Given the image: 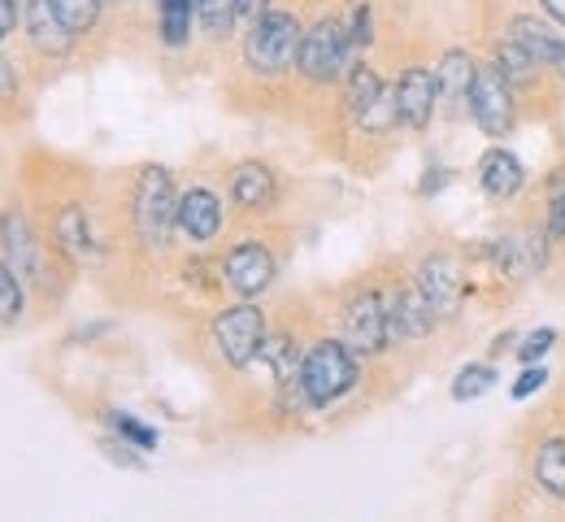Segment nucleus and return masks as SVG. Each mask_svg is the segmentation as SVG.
<instances>
[{
  "label": "nucleus",
  "mask_w": 565,
  "mask_h": 522,
  "mask_svg": "<svg viewBox=\"0 0 565 522\" xmlns=\"http://www.w3.org/2000/svg\"><path fill=\"white\" fill-rule=\"evenodd\" d=\"M226 196L239 214H270L279 205V179L266 161H239L226 179Z\"/></svg>",
  "instance_id": "a211bd4d"
},
{
  "label": "nucleus",
  "mask_w": 565,
  "mask_h": 522,
  "mask_svg": "<svg viewBox=\"0 0 565 522\" xmlns=\"http://www.w3.org/2000/svg\"><path fill=\"white\" fill-rule=\"evenodd\" d=\"M340 322H344V340L353 344L361 358L387 353V288L356 284L353 292L344 297Z\"/></svg>",
  "instance_id": "1a4fd4ad"
},
{
  "label": "nucleus",
  "mask_w": 565,
  "mask_h": 522,
  "mask_svg": "<svg viewBox=\"0 0 565 522\" xmlns=\"http://www.w3.org/2000/svg\"><path fill=\"white\" fill-rule=\"evenodd\" d=\"M275 275H279V257L270 253L266 239H239V244H231V248L222 253V262H217L222 288L239 300H257L275 284Z\"/></svg>",
  "instance_id": "9d476101"
},
{
  "label": "nucleus",
  "mask_w": 565,
  "mask_h": 522,
  "mask_svg": "<svg viewBox=\"0 0 565 522\" xmlns=\"http://www.w3.org/2000/svg\"><path fill=\"white\" fill-rule=\"evenodd\" d=\"M488 57L495 62V71L509 78V87L518 92V100H522V109L526 114H540V105H544V92H562L565 83L562 78H553L509 31H500L492 40V49H488Z\"/></svg>",
  "instance_id": "9b49d317"
},
{
  "label": "nucleus",
  "mask_w": 565,
  "mask_h": 522,
  "mask_svg": "<svg viewBox=\"0 0 565 522\" xmlns=\"http://www.w3.org/2000/svg\"><path fill=\"white\" fill-rule=\"evenodd\" d=\"M535 9H540V13H544L553 26H562V31H565V0H535Z\"/></svg>",
  "instance_id": "f704fd0d"
},
{
  "label": "nucleus",
  "mask_w": 565,
  "mask_h": 522,
  "mask_svg": "<svg viewBox=\"0 0 565 522\" xmlns=\"http://www.w3.org/2000/svg\"><path fill=\"white\" fill-rule=\"evenodd\" d=\"M475 53L452 44L435 57V96H439V118H466V96L475 78Z\"/></svg>",
  "instance_id": "dca6fc26"
},
{
  "label": "nucleus",
  "mask_w": 565,
  "mask_h": 522,
  "mask_svg": "<svg viewBox=\"0 0 565 522\" xmlns=\"http://www.w3.org/2000/svg\"><path fill=\"white\" fill-rule=\"evenodd\" d=\"M131 226L136 239L152 253H166L179 231V192L166 166H140L131 183Z\"/></svg>",
  "instance_id": "f03ea898"
},
{
  "label": "nucleus",
  "mask_w": 565,
  "mask_h": 522,
  "mask_svg": "<svg viewBox=\"0 0 565 522\" xmlns=\"http://www.w3.org/2000/svg\"><path fill=\"white\" fill-rule=\"evenodd\" d=\"M266 331H270V327H266V309H257L253 300H235V305H226L222 313H213L210 344L222 366L248 371V366L257 362L262 344H266Z\"/></svg>",
  "instance_id": "0eeeda50"
},
{
  "label": "nucleus",
  "mask_w": 565,
  "mask_h": 522,
  "mask_svg": "<svg viewBox=\"0 0 565 522\" xmlns=\"http://www.w3.org/2000/svg\"><path fill=\"white\" fill-rule=\"evenodd\" d=\"M439 331L435 309L426 305L414 275L387 284V349H418Z\"/></svg>",
  "instance_id": "6e6552de"
},
{
  "label": "nucleus",
  "mask_w": 565,
  "mask_h": 522,
  "mask_svg": "<svg viewBox=\"0 0 565 522\" xmlns=\"http://www.w3.org/2000/svg\"><path fill=\"white\" fill-rule=\"evenodd\" d=\"M396 114H401V127L409 136H426L435 114H439V96H435V66L426 62H409L401 75H396Z\"/></svg>",
  "instance_id": "2eb2a0df"
},
{
  "label": "nucleus",
  "mask_w": 565,
  "mask_h": 522,
  "mask_svg": "<svg viewBox=\"0 0 565 522\" xmlns=\"http://www.w3.org/2000/svg\"><path fill=\"white\" fill-rule=\"evenodd\" d=\"M300 18L291 9H266L244 31V66L257 78H282L296 71L300 53Z\"/></svg>",
  "instance_id": "20e7f679"
},
{
  "label": "nucleus",
  "mask_w": 565,
  "mask_h": 522,
  "mask_svg": "<svg viewBox=\"0 0 565 522\" xmlns=\"http://www.w3.org/2000/svg\"><path fill=\"white\" fill-rule=\"evenodd\" d=\"M495 383H500V371H495V362H466L457 379H452V387H448V396L457 401V405H470V401H479V396H488Z\"/></svg>",
  "instance_id": "b1692460"
},
{
  "label": "nucleus",
  "mask_w": 565,
  "mask_h": 522,
  "mask_svg": "<svg viewBox=\"0 0 565 522\" xmlns=\"http://www.w3.org/2000/svg\"><path fill=\"white\" fill-rule=\"evenodd\" d=\"M105 427H109L118 440L143 448V452H152V448L161 445V436H157L148 423H140L136 414H127V409H105Z\"/></svg>",
  "instance_id": "a878e982"
},
{
  "label": "nucleus",
  "mask_w": 565,
  "mask_h": 522,
  "mask_svg": "<svg viewBox=\"0 0 565 522\" xmlns=\"http://www.w3.org/2000/svg\"><path fill=\"white\" fill-rule=\"evenodd\" d=\"M548 366L544 362H531V366H522V374L509 383V401H526V396H535V392H544L548 387Z\"/></svg>",
  "instance_id": "7c9ffc66"
},
{
  "label": "nucleus",
  "mask_w": 565,
  "mask_h": 522,
  "mask_svg": "<svg viewBox=\"0 0 565 522\" xmlns=\"http://www.w3.org/2000/svg\"><path fill=\"white\" fill-rule=\"evenodd\" d=\"M196 22L213 40H226L239 22V0H196Z\"/></svg>",
  "instance_id": "393cba45"
},
{
  "label": "nucleus",
  "mask_w": 565,
  "mask_h": 522,
  "mask_svg": "<svg viewBox=\"0 0 565 522\" xmlns=\"http://www.w3.org/2000/svg\"><path fill=\"white\" fill-rule=\"evenodd\" d=\"M562 340V331L557 327H535V331H526V335H518V349H513V358L522 362V366H531V362H544L548 353H553V344Z\"/></svg>",
  "instance_id": "c85d7f7f"
},
{
  "label": "nucleus",
  "mask_w": 565,
  "mask_h": 522,
  "mask_svg": "<svg viewBox=\"0 0 565 522\" xmlns=\"http://www.w3.org/2000/svg\"><path fill=\"white\" fill-rule=\"evenodd\" d=\"M18 18H22V4L18 0H0V40H9L18 31Z\"/></svg>",
  "instance_id": "72a5a7b5"
},
{
  "label": "nucleus",
  "mask_w": 565,
  "mask_h": 522,
  "mask_svg": "<svg viewBox=\"0 0 565 522\" xmlns=\"http://www.w3.org/2000/svg\"><path fill=\"white\" fill-rule=\"evenodd\" d=\"M500 31H509L548 75L565 83V31L553 26L540 9H535V13H531V9H509V18H504Z\"/></svg>",
  "instance_id": "f8f14e48"
},
{
  "label": "nucleus",
  "mask_w": 565,
  "mask_h": 522,
  "mask_svg": "<svg viewBox=\"0 0 565 522\" xmlns=\"http://www.w3.org/2000/svg\"><path fill=\"white\" fill-rule=\"evenodd\" d=\"M196 26V4L192 0H157V35L166 49H183Z\"/></svg>",
  "instance_id": "5701e85b"
},
{
  "label": "nucleus",
  "mask_w": 565,
  "mask_h": 522,
  "mask_svg": "<svg viewBox=\"0 0 565 522\" xmlns=\"http://www.w3.org/2000/svg\"><path fill=\"white\" fill-rule=\"evenodd\" d=\"M26 309V297H22V275L0 257V322H18Z\"/></svg>",
  "instance_id": "bb28decb"
},
{
  "label": "nucleus",
  "mask_w": 565,
  "mask_h": 522,
  "mask_svg": "<svg viewBox=\"0 0 565 522\" xmlns=\"http://www.w3.org/2000/svg\"><path fill=\"white\" fill-rule=\"evenodd\" d=\"M53 9L62 13V22L71 26L74 35H87V31L100 22V9H105V0H53Z\"/></svg>",
  "instance_id": "cd10ccee"
},
{
  "label": "nucleus",
  "mask_w": 565,
  "mask_h": 522,
  "mask_svg": "<svg viewBox=\"0 0 565 522\" xmlns=\"http://www.w3.org/2000/svg\"><path fill=\"white\" fill-rule=\"evenodd\" d=\"M26 40L44 57H66L78 35L62 22V13L53 9V0H26Z\"/></svg>",
  "instance_id": "aec40b11"
},
{
  "label": "nucleus",
  "mask_w": 565,
  "mask_h": 522,
  "mask_svg": "<svg viewBox=\"0 0 565 522\" xmlns=\"http://www.w3.org/2000/svg\"><path fill=\"white\" fill-rule=\"evenodd\" d=\"M353 49H349V26L335 13L313 18L300 31V53H296V75L313 87H331L344 83V75L353 71Z\"/></svg>",
  "instance_id": "423d86ee"
},
{
  "label": "nucleus",
  "mask_w": 565,
  "mask_h": 522,
  "mask_svg": "<svg viewBox=\"0 0 565 522\" xmlns=\"http://www.w3.org/2000/svg\"><path fill=\"white\" fill-rule=\"evenodd\" d=\"M18 92V75H13V66L0 57V100H9Z\"/></svg>",
  "instance_id": "c9c22d12"
},
{
  "label": "nucleus",
  "mask_w": 565,
  "mask_h": 522,
  "mask_svg": "<svg viewBox=\"0 0 565 522\" xmlns=\"http://www.w3.org/2000/svg\"><path fill=\"white\" fill-rule=\"evenodd\" d=\"M448 183H452V170H448V166H426V174L418 179V196L430 201V196H439Z\"/></svg>",
  "instance_id": "473e14b6"
},
{
  "label": "nucleus",
  "mask_w": 565,
  "mask_h": 522,
  "mask_svg": "<svg viewBox=\"0 0 565 522\" xmlns=\"http://www.w3.org/2000/svg\"><path fill=\"white\" fill-rule=\"evenodd\" d=\"M222 223H226V210H222V196L213 188H188L179 192V235L196 248L213 244L222 235Z\"/></svg>",
  "instance_id": "6ab92c4d"
},
{
  "label": "nucleus",
  "mask_w": 565,
  "mask_h": 522,
  "mask_svg": "<svg viewBox=\"0 0 565 522\" xmlns=\"http://www.w3.org/2000/svg\"><path fill=\"white\" fill-rule=\"evenodd\" d=\"M414 284L423 288L426 305L435 309L439 327H452L461 313H466V297L475 292V279H470V257L461 248H430L418 257L414 266Z\"/></svg>",
  "instance_id": "7ed1b4c3"
},
{
  "label": "nucleus",
  "mask_w": 565,
  "mask_h": 522,
  "mask_svg": "<svg viewBox=\"0 0 565 522\" xmlns=\"http://www.w3.org/2000/svg\"><path fill=\"white\" fill-rule=\"evenodd\" d=\"M475 179L483 188V196L492 205H518L526 196V183H531V170L509 145L492 140V149H483V157L475 161Z\"/></svg>",
  "instance_id": "4468645a"
},
{
  "label": "nucleus",
  "mask_w": 565,
  "mask_h": 522,
  "mask_svg": "<svg viewBox=\"0 0 565 522\" xmlns=\"http://www.w3.org/2000/svg\"><path fill=\"white\" fill-rule=\"evenodd\" d=\"M270 9V0H239V22H253V18H262Z\"/></svg>",
  "instance_id": "e433bc0d"
},
{
  "label": "nucleus",
  "mask_w": 565,
  "mask_h": 522,
  "mask_svg": "<svg viewBox=\"0 0 565 522\" xmlns=\"http://www.w3.org/2000/svg\"><path fill=\"white\" fill-rule=\"evenodd\" d=\"M466 118L479 127V136L488 140H509L518 131V122L526 118L518 92L509 87V78L495 71L492 57L475 62V78H470V96H466Z\"/></svg>",
  "instance_id": "39448f33"
},
{
  "label": "nucleus",
  "mask_w": 565,
  "mask_h": 522,
  "mask_svg": "<svg viewBox=\"0 0 565 522\" xmlns=\"http://www.w3.org/2000/svg\"><path fill=\"white\" fill-rule=\"evenodd\" d=\"M0 257L22 275V284H44V253L22 210L0 214Z\"/></svg>",
  "instance_id": "f3484780"
},
{
  "label": "nucleus",
  "mask_w": 565,
  "mask_h": 522,
  "mask_svg": "<svg viewBox=\"0 0 565 522\" xmlns=\"http://www.w3.org/2000/svg\"><path fill=\"white\" fill-rule=\"evenodd\" d=\"M100 452H105L114 466H122V470H143V466H148V461H143V448L127 445V440H118V436L100 440Z\"/></svg>",
  "instance_id": "2f4dec72"
},
{
  "label": "nucleus",
  "mask_w": 565,
  "mask_h": 522,
  "mask_svg": "<svg viewBox=\"0 0 565 522\" xmlns=\"http://www.w3.org/2000/svg\"><path fill=\"white\" fill-rule=\"evenodd\" d=\"M513 349H518V331H504V335H495L492 362H495V358H504V353H513Z\"/></svg>",
  "instance_id": "4c0bfd02"
},
{
  "label": "nucleus",
  "mask_w": 565,
  "mask_h": 522,
  "mask_svg": "<svg viewBox=\"0 0 565 522\" xmlns=\"http://www.w3.org/2000/svg\"><path fill=\"white\" fill-rule=\"evenodd\" d=\"M526 475H531L540 497L565 505V427L557 418H548L531 436V445H526Z\"/></svg>",
  "instance_id": "ddd939ff"
},
{
  "label": "nucleus",
  "mask_w": 565,
  "mask_h": 522,
  "mask_svg": "<svg viewBox=\"0 0 565 522\" xmlns=\"http://www.w3.org/2000/svg\"><path fill=\"white\" fill-rule=\"evenodd\" d=\"M361 362H365V358L356 353L344 335H318V340L305 349L300 366H296V383H300L309 409L322 414V409H331L335 401H344L356 383H361Z\"/></svg>",
  "instance_id": "f257e3e1"
},
{
  "label": "nucleus",
  "mask_w": 565,
  "mask_h": 522,
  "mask_svg": "<svg viewBox=\"0 0 565 522\" xmlns=\"http://www.w3.org/2000/svg\"><path fill=\"white\" fill-rule=\"evenodd\" d=\"M344 26H349V49H353V57L361 62V53L374 44V9H370V0H356Z\"/></svg>",
  "instance_id": "c756f323"
},
{
  "label": "nucleus",
  "mask_w": 565,
  "mask_h": 522,
  "mask_svg": "<svg viewBox=\"0 0 565 522\" xmlns=\"http://www.w3.org/2000/svg\"><path fill=\"white\" fill-rule=\"evenodd\" d=\"M553 418L565 427V383H562V392H557V405H553Z\"/></svg>",
  "instance_id": "58836bf2"
},
{
  "label": "nucleus",
  "mask_w": 565,
  "mask_h": 522,
  "mask_svg": "<svg viewBox=\"0 0 565 522\" xmlns=\"http://www.w3.org/2000/svg\"><path fill=\"white\" fill-rule=\"evenodd\" d=\"M535 205H540V219H544L548 244H553L557 253H565V161L544 174V188H540Z\"/></svg>",
  "instance_id": "4be33fe9"
},
{
  "label": "nucleus",
  "mask_w": 565,
  "mask_h": 522,
  "mask_svg": "<svg viewBox=\"0 0 565 522\" xmlns=\"http://www.w3.org/2000/svg\"><path fill=\"white\" fill-rule=\"evenodd\" d=\"M53 244H57L62 257H71L74 266H87L100 253L96 231L87 223V210L83 205H62L57 210V219H53Z\"/></svg>",
  "instance_id": "412c9836"
}]
</instances>
